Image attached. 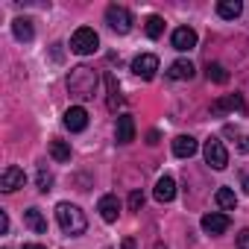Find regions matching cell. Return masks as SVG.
I'll return each mask as SVG.
<instances>
[{
  "label": "cell",
  "mask_w": 249,
  "mask_h": 249,
  "mask_svg": "<svg viewBox=\"0 0 249 249\" xmlns=\"http://www.w3.org/2000/svg\"><path fill=\"white\" fill-rule=\"evenodd\" d=\"M97 82H100L97 79V71L88 68V65H76L68 73V91L73 97H79V100H91L97 94Z\"/></svg>",
  "instance_id": "cell-1"
},
{
  "label": "cell",
  "mask_w": 249,
  "mask_h": 249,
  "mask_svg": "<svg viewBox=\"0 0 249 249\" xmlns=\"http://www.w3.org/2000/svg\"><path fill=\"white\" fill-rule=\"evenodd\" d=\"M56 220H59L62 231L71 234V237H79V234H85V229H88L85 214H82L76 205H71V202H59V205H56Z\"/></svg>",
  "instance_id": "cell-2"
},
{
  "label": "cell",
  "mask_w": 249,
  "mask_h": 249,
  "mask_svg": "<svg viewBox=\"0 0 249 249\" xmlns=\"http://www.w3.org/2000/svg\"><path fill=\"white\" fill-rule=\"evenodd\" d=\"M97 47H100V36L91 27H79L71 36V50L76 56H91V53H97Z\"/></svg>",
  "instance_id": "cell-3"
},
{
  "label": "cell",
  "mask_w": 249,
  "mask_h": 249,
  "mask_svg": "<svg viewBox=\"0 0 249 249\" xmlns=\"http://www.w3.org/2000/svg\"><path fill=\"white\" fill-rule=\"evenodd\" d=\"M106 24L117 36H126L132 30V15H129V9H123V6H108L106 9Z\"/></svg>",
  "instance_id": "cell-4"
},
{
  "label": "cell",
  "mask_w": 249,
  "mask_h": 249,
  "mask_svg": "<svg viewBox=\"0 0 249 249\" xmlns=\"http://www.w3.org/2000/svg\"><path fill=\"white\" fill-rule=\"evenodd\" d=\"M202 153H205V161H208L214 170H223V167L229 164V153H226V147H223L220 138H208Z\"/></svg>",
  "instance_id": "cell-5"
},
{
  "label": "cell",
  "mask_w": 249,
  "mask_h": 249,
  "mask_svg": "<svg viewBox=\"0 0 249 249\" xmlns=\"http://www.w3.org/2000/svg\"><path fill=\"white\" fill-rule=\"evenodd\" d=\"M24 182H27V173H24L21 167L9 164V167L3 170V176H0V191H6V194H12V191L24 188Z\"/></svg>",
  "instance_id": "cell-6"
},
{
  "label": "cell",
  "mask_w": 249,
  "mask_h": 249,
  "mask_svg": "<svg viewBox=\"0 0 249 249\" xmlns=\"http://www.w3.org/2000/svg\"><path fill=\"white\" fill-rule=\"evenodd\" d=\"M132 71H135V76H141V79H153L156 71H159V56H153V53H141V56L132 62Z\"/></svg>",
  "instance_id": "cell-7"
},
{
  "label": "cell",
  "mask_w": 249,
  "mask_h": 249,
  "mask_svg": "<svg viewBox=\"0 0 249 249\" xmlns=\"http://www.w3.org/2000/svg\"><path fill=\"white\" fill-rule=\"evenodd\" d=\"M223 111H246V103L240 94H226L220 100L211 103V114H223Z\"/></svg>",
  "instance_id": "cell-8"
},
{
  "label": "cell",
  "mask_w": 249,
  "mask_h": 249,
  "mask_svg": "<svg viewBox=\"0 0 249 249\" xmlns=\"http://www.w3.org/2000/svg\"><path fill=\"white\" fill-rule=\"evenodd\" d=\"M65 126H68L71 132H82V129L88 126V111H85L82 106H71V108L65 111Z\"/></svg>",
  "instance_id": "cell-9"
},
{
  "label": "cell",
  "mask_w": 249,
  "mask_h": 249,
  "mask_svg": "<svg viewBox=\"0 0 249 249\" xmlns=\"http://www.w3.org/2000/svg\"><path fill=\"white\" fill-rule=\"evenodd\" d=\"M97 211H100V217H103L106 223H114V220H117V214H120V202H117V196H114V194L100 196Z\"/></svg>",
  "instance_id": "cell-10"
},
{
  "label": "cell",
  "mask_w": 249,
  "mask_h": 249,
  "mask_svg": "<svg viewBox=\"0 0 249 249\" xmlns=\"http://www.w3.org/2000/svg\"><path fill=\"white\" fill-rule=\"evenodd\" d=\"M135 141V120L132 114H120L117 117V144H132Z\"/></svg>",
  "instance_id": "cell-11"
},
{
  "label": "cell",
  "mask_w": 249,
  "mask_h": 249,
  "mask_svg": "<svg viewBox=\"0 0 249 249\" xmlns=\"http://www.w3.org/2000/svg\"><path fill=\"white\" fill-rule=\"evenodd\" d=\"M170 41H173V47H176V50H182V53H185V50H194V47H196V33H194L191 27H179V30L173 33V38H170Z\"/></svg>",
  "instance_id": "cell-12"
},
{
  "label": "cell",
  "mask_w": 249,
  "mask_h": 249,
  "mask_svg": "<svg viewBox=\"0 0 249 249\" xmlns=\"http://www.w3.org/2000/svg\"><path fill=\"white\" fill-rule=\"evenodd\" d=\"M202 229H205L208 234H223V231L229 229V217H226V214L211 211V214H205V217H202Z\"/></svg>",
  "instance_id": "cell-13"
},
{
  "label": "cell",
  "mask_w": 249,
  "mask_h": 249,
  "mask_svg": "<svg viewBox=\"0 0 249 249\" xmlns=\"http://www.w3.org/2000/svg\"><path fill=\"white\" fill-rule=\"evenodd\" d=\"M156 199L159 202H173V196H176V182H173V176H161L159 182H156Z\"/></svg>",
  "instance_id": "cell-14"
},
{
  "label": "cell",
  "mask_w": 249,
  "mask_h": 249,
  "mask_svg": "<svg viewBox=\"0 0 249 249\" xmlns=\"http://www.w3.org/2000/svg\"><path fill=\"white\" fill-rule=\"evenodd\" d=\"M194 73H196V68H194L188 59H176V62L167 68V76H170V79H191Z\"/></svg>",
  "instance_id": "cell-15"
},
{
  "label": "cell",
  "mask_w": 249,
  "mask_h": 249,
  "mask_svg": "<svg viewBox=\"0 0 249 249\" xmlns=\"http://www.w3.org/2000/svg\"><path fill=\"white\" fill-rule=\"evenodd\" d=\"M12 33L18 41H33L36 38V30H33V21L30 18H15L12 21Z\"/></svg>",
  "instance_id": "cell-16"
},
{
  "label": "cell",
  "mask_w": 249,
  "mask_h": 249,
  "mask_svg": "<svg viewBox=\"0 0 249 249\" xmlns=\"http://www.w3.org/2000/svg\"><path fill=\"white\" fill-rule=\"evenodd\" d=\"M196 153V141L191 138V135H179L176 141H173V156H179V159H191Z\"/></svg>",
  "instance_id": "cell-17"
},
{
  "label": "cell",
  "mask_w": 249,
  "mask_h": 249,
  "mask_svg": "<svg viewBox=\"0 0 249 249\" xmlns=\"http://www.w3.org/2000/svg\"><path fill=\"white\" fill-rule=\"evenodd\" d=\"M24 223H27L36 234H47V220L41 217L38 208H27V211H24Z\"/></svg>",
  "instance_id": "cell-18"
},
{
  "label": "cell",
  "mask_w": 249,
  "mask_h": 249,
  "mask_svg": "<svg viewBox=\"0 0 249 249\" xmlns=\"http://www.w3.org/2000/svg\"><path fill=\"white\" fill-rule=\"evenodd\" d=\"M240 12H243V3H240V0H220V3H217V15L226 18V21H234Z\"/></svg>",
  "instance_id": "cell-19"
},
{
  "label": "cell",
  "mask_w": 249,
  "mask_h": 249,
  "mask_svg": "<svg viewBox=\"0 0 249 249\" xmlns=\"http://www.w3.org/2000/svg\"><path fill=\"white\" fill-rule=\"evenodd\" d=\"M214 202H217L223 211H234V205H237V196H234V191H231V188H220V191L214 194Z\"/></svg>",
  "instance_id": "cell-20"
},
{
  "label": "cell",
  "mask_w": 249,
  "mask_h": 249,
  "mask_svg": "<svg viewBox=\"0 0 249 249\" xmlns=\"http://www.w3.org/2000/svg\"><path fill=\"white\" fill-rule=\"evenodd\" d=\"M106 85H108V108H111V111H117V108L123 106V94H120V88H117V82H114V76H111V73L106 76Z\"/></svg>",
  "instance_id": "cell-21"
},
{
  "label": "cell",
  "mask_w": 249,
  "mask_h": 249,
  "mask_svg": "<svg viewBox=\"0 0 249 249\" xmlns=\"http://www.w3.org/2000/svg\"><path fill=\"white\" fill-rule=\"evenodd\" d=\"M205 76H208L211 82H217V85L229 82V71H226L220 62H208V68H205Z\"/></svg>",
  "instance_id": "cell-22"
},
{
  "label": "cell",
  "mask_w": 249,
  "mask_h": 249,
  "mask_svg": "<svg viewBox=\"0 0 249 249\" xmlns=\"http://www.w3.org/2000/svg\"><path fill=\"white\" fill-rule=\"evenodd\" d=\"M50 156H53L59 164H65V161H71V147H68L65 141L53 138V141H50Z\"/></svg>",
  "instance_id": "cell-23"
},
{
  "label": "cell",
  "mask_w": 249,
  "mask_h": 249,
  "mask_svg": "<svg viewBox=\"0 0 249 249\" xmlns=\"http://www.w3.org/2000/svg\"><path fill=\"white\" fill-rule=\"evenodd\" d=\"M144 30H147V36H150V38H159V36L164 33V21H161L159 15H150V18H147V27H144Z\"/></svg>",
  "instance_id": "cell-24"
},
{
  "label": "cell",
  "mask_w": 249,
  "mask_h": 249,
  "mask_svg": "<svg viewBox=\"0 0 249 249\" xmlns=\"http://www.w3.org/2000/svg\"><path fill=\"white\" fill-rule=\"evenodd\" d=\"M36 185H38V191H41V194H47V191L53 188V173H50V170H44V167H38V173H36Z\"/></svg>",
  "instance_id": "cell-25"
},
{
  "label": "cell",
  "mask_w": 249,
  "mask_h": 249,
  "mask_svg": "<svg viewBox=\"0 0 249 249\" xmlns=\"http://www.w3.org/2000/svg\"><path fill=\"white\" fill-rule=\"evenodd\" d=\"M226 135H234V138H237V150H240V153H249V135H237L231 126H226Z\"/></svg>",
  "instance_id": "cell-26"
},
{
  "label": "cell",
  "mask_w": 249,
  "mask_h": 249,
  "mask_svg": "<svg viewBox=\"0 0 249 249\" xmlns=\"http://www.w3.org/2000/svg\"><path fill=\"white\" fill-rule=\"evenodd\" d=\"M144 208V194L141 191H132L129 194V211H141Z\"/></svg>",
  "instance_id": "cell-27"
},
{
  "label": "cell",
  "mask_w": 249,
  "mask_h": 249,
  "mask_svg": "<svg viewBox=\"0 0 249 249\" xmlns=\"http://www.w3.org/2000/svg\"><path fill=\"white\" fill-rule=\"evenodd\" d=\"M237 249H249V229H240V234H237Z\"/></svg>",
  "instance_id": "cell-28"
},
{
  "label": "cell",
  "mask_w": 249,
  "mask_h": 249,
  "mask_svg": "<svg viewBox=\"0 0 249 249\" xmlns=\"http://www.w3.org/2000/svg\"><path fill=\"white\" fill-rule=\"evenodd\" d=\"M6 231H9V217L0 214V234H6Z\"/></svg>",
  "instance_id": "cell-29"
},
{
  "label": "cell",
  "mask_w": 249,
  "mask_h": 249,
  "mask_svg": "<svg viewBox=\"0 0 249 249\" xmlns=\"http://www.w3.org/2000/svg\"><path fill=\"white\" fill-rule=\"evenodd\" d=\"M120 249H138V246H135V237H123Z\"/></svg>",
  "instance_id": "cell-30"
},
{
  "label": "cell",
  "mask_w": 249,
  "mask_h": 249,
  "mask_svg": "<svg viewBox=\"0 0 249 249\" xmlns=\"http://www.w3.org/2000/svg\"><path fill=\"white\" fill-rule=\"evenodd\" d=\"M159 138H161V135H159V132H156V129H153V132H150V135H147V144H150V147H156V144H159Z\"/></svg>",
  "instance_id": "cell-31"
},
{
  "label": "cell",
  "mask_w": 249,
  "mask_h": 249,
  "mask_svg": "<svg viewBox=\"0 0 249 249\" xmlns=\"http://www.w3.org/2000/svg\"><path fill=\"white\" fill-rule=\"evenodd\" d=\"M24 249H47V246H41V243H27Z\"/></svg>",
  "instance_id": "cell-32"
},
{
  "label": "cell",
  "mask_w": 249,
  "mask_h": 249,
  "mask_svg": "<svg viewBox=\"0 0 249 249\" xmlns=\"http://www.w3.org/2000/svg\"><path fill=\"white\" fill-rule=\"evenodd\" d=\"M243 191L249 194V176H243Z\"/></svg>",
  "instance_id": "cell-33"
}]
</instances>
